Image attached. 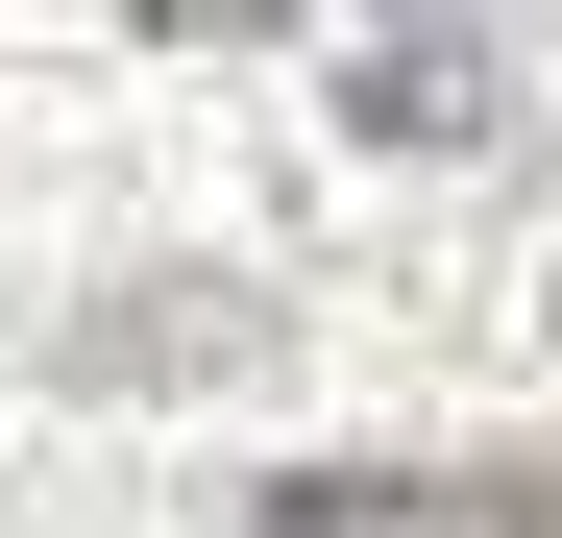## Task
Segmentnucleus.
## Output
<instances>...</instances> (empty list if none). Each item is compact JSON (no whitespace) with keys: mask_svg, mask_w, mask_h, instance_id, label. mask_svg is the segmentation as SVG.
I'll return each instance as SVG.
<instances>
[{"mask_svg":"<svg viewBox=\"0 0 562 538\" xmlns=\"http://www.w3.org/2000/svg\"><path fill=\"white\" fill-rule=\"evenodd\" d=\"M221 538H562V466H269Z\"/></svg>","mask_w":562,"mask_h":538,"instance_id":"obj_1","label":"nucleus"},{"mask_svg":"<svg viewBox=\"0 0 562 538\" xmlns=\"http://www.w3.org/2000/svg\"><path fill=\"white\" fill-rule=\"evenodd\" d=\"M318 74H342V123H367V147H490V123L538 99V49H514V25H342Z\"/></svg>","mask_w":562,"mask_h":538,"instance_id":"obj_2","label":"nucleus"}]
</instances>
